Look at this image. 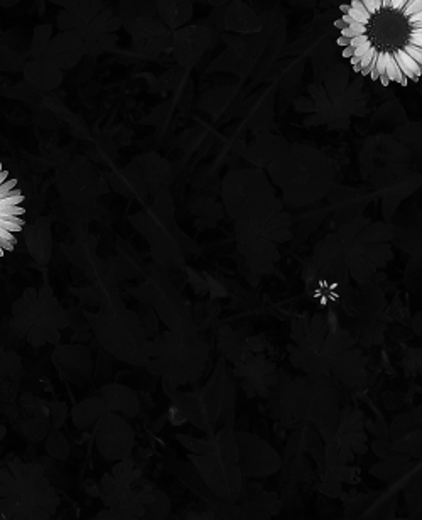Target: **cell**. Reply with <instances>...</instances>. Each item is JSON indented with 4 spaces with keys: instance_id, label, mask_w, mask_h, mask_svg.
Returning a JSON list of instances; mask_svg holds the SVG:
<instances>
[{
    "instance_id": "6da1fadb",
    "label": "cell",
    "mask_w": 422,
    "mask_h": 520,
    "mask_svg": "<svg viewBox=\"0 0 422 520\" xmlns=\"http://www.w3.org/2000/svg\"><path fill=\"white\" fill-rule=\"evenodd\" d=\"M336 44L355 73L384 87L422 78V0H348Z\"/></svg>"
},
{
    "instance_id": "7a4b0ae2",
    "label": "cell",
    "mask_w": 422,
    "mask_h": 520,
    "mask_svg": "<svg viewBox=\"0 0 422 520\" xmlns=\"http://www.w3.org/2000/svg\"><path fill=\"white\" fill-rule=\"evenodd\" d=\"M221 195L236 223V235L264 237L274 243L292 237L291 215L284 211L282 199L262 171H233L225 177Z\"/></svg>"
},
{
    "instance_id": "3957f363",
    "label": "cell",
    "mask_w": 422,
    "mask_h": 520,
    "mask_svg": "<svg viewBox=\"0 0 422 520\" xmlns=\"http://www.w3.org/2000/svg\"><path fill=\"white\" fill-rule=\"evenodd\" d=\"M340 397L326 375H302L289 380L280 396L279 419L286 429L311 424L323 443H331L338 429Z\"/></svg>"
},
{
    "instance_id": "277c9868",
    "label": "cell",
    "mask_w": 422,
    "mask_h": 520,
    "mask_svg": "<svg viewBox=\"0 0 422 520\" xmlns=\"http://www.w3.org/2000/svg\"><path fill=\"white\" fill-rule=\"evenodd\" d=\"M274 184L282 191V204L309 208L328 196L333 188V166L316 149L294 146L269 164Z\"/></svg>"
},
{
    "instance_id": "5b68a950",
    "label": "cell",
    "mask_w": 422,
    "mask_h": 520,
    "mask_svg": "<svg viewBox=\"0 0 422 520\" xmlns=\"http://www.w3.org/2000/svg\"><path fill=\"white\" fill-rule=\"evenodd\" d=\"M59 507L44 468L14 459L0 466V520H51Z\"/></svg>"
},
{
    "instance_id": "8992f818",
    "label": "cell",
    "mask_w": 422,
    "mask_h": 520,
    "mask_svg": "<svg viewBox=\"0 0 422 520\" xmlns=\"http://www.w3.org/2000/svg\"><path fill=\"white\" fill-rule=\"evenodd\" d=\"M336 237L345 254L348 274L358 284L373 281L392 259V232L387 221L357 218L342 225Z\"/></svg>"
},
{
    "instance_id": "52a82bcc",
    "label": "cell",
    "mask_w": 422,
    "mask_h": 520,
    "mask_svg": "<svg viewBox=\"0 0 422 520\" xmlns=\"http://www.w3.org/2000/svg\"><path fill=\"white\" fill-rule=\"evenodd\" d=\"M190 462L201 477L206 488L227 505L236 503L243 477L238 468V449L233 422L213 434V448L206 455H191Z\"/></svg>"
},
{
    "instance_id": "ba28073f",
    "label": "cell",
    "mask_w": 422,
    "mask_h": 520,
    "mask_svg": "<svg viewBox=\"0 0 422 520\" xmlns=\"http://www.w3.org/2000/svg\"><path fill=\"white\" fill-rule=\"evenodd\" d=\"M177 409L183 411L186 419L213 436L218 426L223 427L233 422L235 412V387L228 377L225 363H218V369L211 380L199 392L183 393L177 400Z\"/></svg>"
},
{
    "instance_id": "9c48e42d",
    "label": "cell",
    "mask_w": 422,
    "mask_h": 520,
    "mask_svg": "<svg viewBox=\"0 0 422 520\" xmlns=\"http://www.w3.org/2000/svg\"><path fill=\"white\" fill-rule=\"evenodd\" d=\"M25 213L24 193L0 162V260L16 248L25 226Z\"/></svg>"
},
{
    "instance_id": "30bf717a",
    "label": "cell",
    "mask_w": 422,
    "mask_h": 520,
    "mask_svg": "<svg viewBox=\"0 0 422 520\" xmlns=\"http://www.w3.org/2000/svg\"><path fill=\"white\" fill-rule=\"evenodd\" d=\"M100 499L109 510L140 519L146 512V505L154 500L155 485L144 477L134 483H125L117 480L112 473H107L100 481Z\"/></svg>"
},
{
    "instance_id": "8fae6325",
    "label": "cell",
    "mask_w": 422,
    "mask_h": 520,
    "mask_svg": "<svg viewBox=\"0 0 422 520\" xmlns=\"http://www.w3.org/2000/svg\"><path fill=\"white\" fill-rule=\"evenodd\" d=\"M58 25L61 31H76L83 39H93L115 34L122 28V21L102 0H88L75 10H61L58 14Z\"/></svg>"
},
{
    "instance_id": "7c38bea8",
    "label": "cell",
    "mask_w": 422,
    "mask_h": 520,
    "mask_svg": "<svg viewBox=\"0 0 422 520\" xmlns=\"http://www.w3.org/2000/svg\"><path fill=\"white\" fill-rule=\"evenodd\" d=\"M235 443L243 478H265L282 470V456L257 434L235 431Z\"/></svg>"
},
{
    "instance_id": "4fadbf2b",
    "label": "cell",
    "mask_w": 422,
    "mask_h": 520,
    "mask_svg": "<svg viewBox=\"0 0 422 520\" xmlns=\"http://www.w3.org/2000/svg\"><path fill=\"white\" fill-rule=\"evenodd\" d=\"M399 493L401 488L392 483L385 490L375 493H360L351 495L346 501V520H384L395 517V507H397Z\"/></svg>"
},
{
    "instance_id": "5bb4252c",
    "label": "cell",
    "mask_w": 422,
    "mask_h": 520,
    "mask_svg": "<svg viewBox=\"0 0 422 520\" xmlns=\"http://www.w3.org/2000/svg\"><path fill=\"white\" fill-rule=\"evenodd\" d=\"M392 245L414 255H422V210L414 203L401 204L387 220Z\"/></svg>"
},
{
    "instance_id": "9a60e30c",
    "label": "cell",
    "mask_w": 422,
    "mask_h": 520,
    "mask_svg": "<svg viewBox=\"0 0 422 520\" xmlns=\"http://www.w3.org/2000/svg\"><path fill=\"white\" fill-rule=\"evenodd\" d=\"M326 198L329 206L335 210L336 218L342 221V225L357 220V218H362V213H364L366 204L372 202V196L368 193L335 184L329 189Z\"/></svg>"
},
{
    "instance_id": "2e32d148",
    "label": "cell",
    "mask_w": 422,
    "mask_h": 520,
    "mask_svg": "<svg viewBox=\"0 0 422 520\" xmlns=\"http://www.w3.org/2000/svg\"><path fill=\"white\" fill-rule=\"evenodd\" d=\"M238 248L249 266L257 272H269L280 259L279 248L274 241L257 235H236Z\"/></svg>"
},
{
    "instance_id": "e0dca14e",
    "label": "cell",
    "mask_w": 422,
    "mask_h": 520,
    "mask_svg": "<svg viewBox=\"0 0 422 520\" xmlns=\"http://www.w3.org/2000/svg\"><path fill=\"white\" fill-rule=\"evenodd\" d=\"M132 36L134 46L139 53L146 56H154L164 47L168 43V29L164 28L161 21L154 17H140L127 29Z\"/></svg>"
},
{
    "instance_id": "ac0fdd59",
    "label": "cell",
    "mask_w": 422,
    "mask_h": 520,
    "mask_svg": "<svg viewBox=\"0 0 422 520\" xmlns=\"http://www.w3.org/2000/svg\"><path fill=\"white\" fill-rule=\"evenodd\" d=\"M85 54V43L81 34L76 31H61L59 34L51 37L43 58L51 61L53 65L69 68L81 56Z\"/></svg>"
},
{
    "instance_id": "d6986e66",
    "label": "cell",
    "mask_w": 422,
    "mask_h": 520,
    "mask_svg": "<svg viewBox=\"0 0 422 520\" xmlns=\"http://www.w3.org/2000/svg\"><path fill=\"white\" fill-rule=\"evenodd\" d=\"M206 41H208V32L201 25L179 29L173 36L174 54L181 63L186 61L188 58H196L201 53V50H205Z\"/></svg>"
},
{
    "instance_id": "ffe728a7",
    "label": "cell",
    "mask_w": 422,
    "mask_h": 520,
    "mask_svg": "<svg viewBox=\"0 0 422 520\" xmlns=\"http://www.w3.org/2000/svg\"><path fill=\"white\" fill-rule=\"evenodd\" d=\"M402 493L406 497L407 517L422 520V459L409 471Z\"/></svg>"
},
{
    "instance_id": "44dd1931",
    "label": "cell",
    "mask_w": 422,
    "mask_h": 520,
    "mask_svg": "<svg viewBox=\"0 0 422 520\" xmlns=\"http://www.w3.org/2000/svg\"><path fill=\"white\" fill-rule=\"evenodd\" d=\"M157 16L162 24L171 29H179L192 16L190 0H157Z\"/></svg>"
},
{
    "instance_id": "7402d4cb",
    "label": "cell",
    "mask_w": 422,
    "mask_h": 520,
    "mask_svg": "<svg viewBox=\"0 0 422 520\" xmlns=\"http://www.w3.org/2000/svg\"><path fill=\"white\" fill-rule=\"evenodd\" d=\"M120 10L122 28L127 31L132 24L140 17H154L157 16V0H120L118 3Z\"/></svg>"
},
{
    "instance_id": "603a6c76",
    "label": "cell",
    "mask_w": 422,
    "mask_h": 520,
    "mask_svg": "<svg viewBox=\"0 0 422 520\" xmlns=\"http://www.w3.org/2000/svg\"><path fill=\"white\" fill-rule=\"evenodd\" d=\"M287 151V144L282 142L279 137L272 136H264L258 139L257 146L252 147L249 151V159L255 164H270L274 159H277L279 155H282Z\"/></svg>"
},
{
    "instance_id": "cb8c5ba5",
    "label": "cell",
    "mask_w": 422,
    "mask_h": 520,
    "mask_svg": "<svg viewBox=\"0 0 422 520\" xmlns=\"http://www.w3.org/2000/svg\"><path fill=\"white\" fill-rule=\"evenodd\" d=\"M395 139L409 152L410 164L422 167V124L399 129L395 132Z\"/></svg>"
},
{
    "instance_id": "d4e9b609",
    "label": "cell",
    "mask_w": 422,
    "mask_h": 520,
    "mask_svg": "<svg viewBox=\"0 0 422 520\" xmlns=\"http://www.w3.org/2000/svg\"><path fill=\"white\" fill-rule=\"evenodd\" d=\"M419 463V459H416V462H406V463H401V462H388V459H382L380 463L373 464L372 468H370V475L375 478H379V480H382L385 483H390L394 481L395 478H399L401 475L407 473L409 470H412L416 464Z\"/></svg>"
},
{
    "instance_id": "484cf974",
    "label": "cell",
    "mask_w": 422,
    "mask_h": 520,
    "mask_svg": "<svg viewBox=\"0 0 422 520\" xmlns=\"http://www.w3.org/2000/svg\"><path fill=\"white\" fill-rule=\"evenodd\" d=\"M171 514V500L162 490L155 488L154 500L146 505V512L139 520H166Z\"/></svg>"
},
{
    "instance_id": "4316f807",
    "label": "cell",
    "mask_w": 422,
    "mask_h": 520,
    "mask_svg": "<svg viewBox=\"0 0 422 520\" xmlns=\"http://www.w3.org/2000/svg\"><path fill=\"white\" fill-rule=\"evenodd\" d=\"M422 427L421 419L417 418L412 412H407V414H401L392 421V424L388 426V440L390 443H395L397 440H401L402 436H406L407 433L414 429H419Z\"/></svg>"
},
{
    "instance_id": "83f0119b",
    "label": "cell",
    "mask_w": 422,
    "mask_h": 520,
    "mask_svg": "<svg viewBox=\"0 0 422 520\" xmlns=\"http://www.w3.org/2000/svg\"><path fill=\"white\" fill-rule=\"evenodd\" d=\"M406 284L410 292L422 294V255H414L407 263Z\"/></svg>"
},
{
    "instance_id": "f1b7e54d",
    "label": "cell",
    "mask_w": 422,
    "mask_h": 520,
    "mask_svg": "<svg viewBox=\"0 0 422 520\" xmlns=\"http://www.w3.org/2000/svg\"><path fill=\"white\" fill-rule=\"evenodd\" d=\"M51 37H53V25L46 24V25H38L34 29V37H32V54L36 58H41L46 51L47 44H49Z\"/></svg>"
},
{
    "instance_id": "f546056e",
    "label": "cell",
    "mask_w": 422,
    "mask_h": 520,
    "mask_svg": "<svg viewBox=\"0 0 422 520\" xmlns=\"http://www.w3.org/2000/svg\"><path fill=\"white\" fill-rule=\"evenodd\" d=\"M117 41H118V37L115 34H105L100 37H93V39H83L85 53H88V54L103 53V51L115 46Z\"/></svg>"
},
{
    "instance_id": "4dcf8cb0",
    "label": "cell",
    "mask_w": 422,
    "mask_h": 520,
    "mask_svg": "<svg viewBox=\"0 0 422 520\" xmlns=\"http://www.w3.org/2000/svg\"><path fill=\"white\" fill-rule=\"evenodd\" d=\"M320 492L323 493L324 497H329V499H338L340 493H342V480L338 478L336 471H328L324 475V478L321 480L320 485Z\"/></svg>"
},
{
    "instance_id": "1f68e13d",
    "label": "cell",
    "mask_w": 422,
    "mask_h": 520,
    "mask_svg": "<svg viewBox=\"0 0 422 520\" xmlns=\"http://www.w3.org/2000/svg\"><path fill=\"white\" fill-rule=\"evenodd\" d=\"M177 440L183 443L184 448H188L192 455H206L213 448V436L206 437V440H195V437L188 436H177Z\"/></svg>"
},
{
    "instance_id": "d6a6232c",
    "label": "cell",
    "mask_w": 422,
    "mask_h": 520,
    "mask_svg": "<svg viewBox=\"0 0 422 520\" xmlns=\"http://www.w3.org/2000/svg\"><path fill=\"white\" fill-rule=\"evenodd\" d=\"M403 367L409 373L422 375V348H416V350L407 353V356L403 358Z\"/></svg>"
},
{
    "instance_id": "836d02e7",
    "label": "cell",
    "mask_w": 422,
    "mask_h": 520,
    "mask_svg": "<svg viewBox=\"0 0 422 520\" xmlns=\"http://www.w3.org/2000/svg\"><path fill=\"white\" fill-rule=\"evenodd\" d=\"M336 475L342 480V483H350V485H355L358 481V468H351L350 464H338L335 468Z\"/></svg>"
},
{
    "instance_id": "e575fe53",
    "label": "cell",
    "mask_w": 422,
    "mask_h": 520,
    "mask_svg": "<svg viewBox=\"0 0 422 520\" xmlns=\"http://www.w3.org/2000/svg\"><path fill=\"white\" fill-rule=\"evenodd\" d=\"M93 520H139V519L132 517V515L118 514V512H113V510H109V508H105V510H100L98 514H96L93 517Z\"/></svg>"
},
{
    "instance_id": "d590c367",
    "label": "cell",
    "mask_w": 422,
    "mask_h": 520,
    "mask_svg": "<svg viewBox=\"0 0 422 520\" xmlns=\"http://www.w3.org/2000/svg\"><path fill=\"white\" fill-rule=\"evenodd\" d=\"M183 520H223L216 512H213L211 508H206V510L201 512H190Z\"/></svg>"
},
{
    "instance_id": "8d00e7d4",
    "label": "cell",
    "mask_w": 422,
    "mask_h": 520,
    "mask_svg": "<svg viewBox=\"0 0 422 520\" xmlns=\"http://www.w3.org/2000/svg\"><path fill=\"white\" fill-rule=\"evenodd\" d=\"M47 2L61 7L63 10H75V9H78V7L83 6V3H87L88 0H47Z\"/></svg>"
},
{
    "instance_id": "74e56055",
    "label": "cell",
    "mask_w": 422,
    "mask_h": 520,
    "mask_svg": "<svg viewBox=\"0 0 422 520\" xmlns=\"http://www.w3.org/2000/svg\"><path fill=\"white\" fill-rule=\"evenodd\" d=\"M85 492H87V495L93 497V499H100V495H102V490H100V483L98 485H95V481L88 480L87 483H85Z\"/></svg>"
},
{
    "instance_id": "f35d334b",
    "label": "cell",
    "mask_w": 422,
    "mask_h": 520,
    "mask_svg": "<svg viewBox=\"0 0 422 520\" xmlns=\"http://www.w3.org/2000/svg\"><path fill=\"white\" fill-rule=\"evenodd\" d=\"M412 328H414V332H416L417 336L422 338V311H421V313H417L416 316H414Z\"/></svg>"
},
{
    "instance_id": "ab89813d",
    "label": "cell",
    "mask_w": 422,
    "mask_h": 520,
    "mask_svg": "<svg viewBox=\"0 0 422 520\" xmlns=\"http://www.w3.org/2000/svg\"><path fill=\"white\" fill-rule=\"evenodd\" d=\"M384 520H414V519H409V517H388V519H384Z\"/></svg>"
},
{
    "instance_id": "60d3db41",
    "label": "cell",
    "mask_w": 422,
    "mask_h": 520,
    "mask_svg": "<svg viewBox=\"0 0 422 520\" xmlns=\"http://www.w3.org/2000/svg\"><path fill=\"white\" fill-rule=\"evenodd\" d=\"M210 2H211V3H214V6H216V3H221V2H225V0H210Z\"/></svg>"
},
{
    "instance_id": "b9f144b4",
    "label": "cell",
    "mask_w": 422,
    "mask_h": 520,
    "mask_svg": "<svg viewBox=\"0 0 422 520\" xmlns=\"http://www.w3.org/2000/svg\"><path fill=\"white\" fill-rule=\"evenodd\" d=\"M85 520H93V519H85Z\"/></svg>"
}]
</instances>
